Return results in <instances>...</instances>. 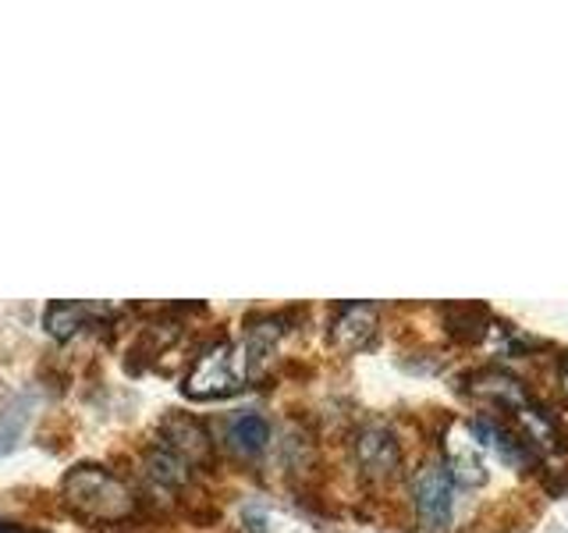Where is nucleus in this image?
<instances>
[{"label":"nucleus","mask_w":568,"mask_h":533,"mask_svg":"<svg viewBox=\"0 0 568 533\" xmlns=\"http://www.w3.org/2000/svg\"><path fill=\"white\" fill-rule=\"evenodd\" d=\"M64 502L71 505V512L82 515V520L93 523H114L124 520L132 512V491L124 487V480L114 476L103 466H79L64 476Z\"/></svg>","instance_id":"1"},{"label":"nucleus","mask_w":568,"mask_h":533,"mask_svg":"<svg viewBox=\"0 0 568 533\" xmlns=\"http://www.w3.org/2000/svg\"><path fill=\"white\" fill-rule=\"evenodd\" d=\"M239 381L242 378L235 373V349L227 342H217L210 352H203L200 360H195L182 391L192 402H213V399H227V395H235V391H242L245 384H239Z\"/></svg>","instance_id":"2"},{"label":"nucleus","mask_w":568,"mask_h":533,"mask_svg":"<svg viewBox=\"0 0 568 533\" xmlns=\"http://www.w3.org/2000/svg\"><path fill=\"white\" fill-rule=\"evenodd\" d=\"M413 497H416V509L423 515L426 526L444 530L452 523V502H455V487H452V476L437 462H423L413 476Z\"/></svg>","instance_id":"3"},{"label":"nucleus","mask_w":568,"mask_h":533,"mask_svg":"<svg viewBox=\"0 0 568 533\" xmlns=\"http://www.w3.org/2000/svg\"><path fill=\"white\" fill-rule=\"evenodd\" d=\"M160 438H164L160 449H168L171 455H178L185 466H203V462H210V455H213L210 431L189 413L164 416V423H160Z\"/></svg>","instance_id":"4"},{"label":"nucleus","mask_w":568,"mask_h":533,"mask_svg":"<svg viewBox=\"0 0 568 533\" xmlns=\"http://www.w3.org/2000/svg\"><path fill=\"white\" fill-rule=\"evenodd\" d=\"M355 462L369 480H387L398 473L402 444L384 423H369L355 434Z\"/></svg>","instance_id":"5"},{"label":"nucleus","mask_w":568,"mask_h":533,"mask_svg":"<svg viewBox=\"0 0 568 533\" xmlns=\"http://www.w3.org/2000/svg\"><path fill=\"white\" fill-rule=\"evenodd\" d=\"M373 331H377V306H369V302H348L334 316L331 342L342 352H359L369 345Z\"/></svg>","instance_id":"6"},{"label":"nucleus","mask_w":568,"mask_h":533,"mask_svg":"<svg viewBox=\"0 0 568 533\" xmlns=\"http://www.w3.org/2000/svg\"><path fill=\"white\" fill-rule=\"evenodd\" d=\"M106 306H89V302H53L43 313V328L58 338V342H68L71 334H79L93 316H103Z\"/></svg>","instance_id":"7"},{"label":"nucleus","mask_w":568,"mask_h":533,"mask_svg":"<svg viewBox=\"0 0 568 533\" xmlns=\"http://www.w3.org/2000/svg\"><path fill=\"white\" fill-rule=\"evenodd\" d=\"M227 441L242 455H260L266 449V441H271V423L260 413H242L227 423Z\"/></svg>","instance_id":"8"},{"label":"nucleus","mask_w":568,"mask_h":533,"mask_svg":"<svg viewBox=\"0 0 568 533\" xmlns=\"http://www.w3.org/2000/svg\"><path fill=\"white\" fill-rule=\"evenodd\" d=\"M189 470L192 466H185V462L178 459V455H171L168 449H153L146 455V473H150L153 484H160V487H182L185 480H189Z\"/></svg>","instance_id":"9"},{"label":"nucleus","mask_w":568,"mask_h":533,"mask_svg":"<svg viewBox=\"0 0 568 533\" xmlns=\"http://www.w3.org/2000/svg\"><path fill=\"white\" fill-rule=\"evenodd\" d=\"M29 409H32L29 395L14 399L8 409H0V455H8L18 444V434H22V426L29 423Z\"/></svg>","instance_id":"10"},{"label":"nucleus","mask_w":568,"mask_h":533,"mask_svg":"<svg viewBox=\"0 0 568 533\" xmlns=\"http://www.w3.org/2000/svg\"><path fill=\"white\" fill-rule=\"evenodd\" d=\"M0 533H26V530H14V526H0Z\"/></svg>","instance_id":"11"},{"label":"nucleus","mask_w":568,"mask_h":533,"mask_svg":"<svg viewBox=\"0 0 568 533\" xmlns=\"http://www.w3.org/2000/svg\"><path fill=\"white\" fill-rule=\"evenodd\" d=\"M565 388H568V366H565Z\"/></svg>","instance_id":"12"}]
</instances>
